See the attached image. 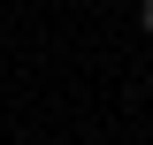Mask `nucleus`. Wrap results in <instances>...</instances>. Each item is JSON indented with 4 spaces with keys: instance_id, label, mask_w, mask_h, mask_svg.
<instances>
[{
    "instance_id": "f257e3e1",
    "label": "nucleus",
    "mask_w": 153,
    "mask_h": 145,
    "mask_svg": "<svg viewBox=\"0 0 153 145\" xmlns=\"http://www.w3.org/2000/svg\"><path fill=\"white\" fill-rule=\"evenodd\" d=\"M138 23H146V31H153V0H138Z\"/></svg>"
}]
</instances>
